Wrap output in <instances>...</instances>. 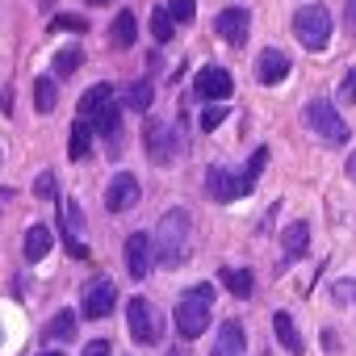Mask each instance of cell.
Returning <instances> with one entry per match:
<instances>
[{
  "instance_id": "obj_1",
  "label": "cell",
  "mask_w": 356,
  "mask_h": 356,
  "mask_svg": "<svg viewBox=\"0 0 356 356\" xmlns=\"http://www.w3.org/2000/svg\"><path fill=\"white\" fill-rule=\"evenodd\" d=\"M189 235H193V218H189V210H168L163 218H159V227H155V264L159 268H181L185 260H189Z\"/></svg>"
},
{
  "instance_id": "obj_2",
  "label": "cell",
  "mask_w": 356,
  "mask_h": 356,
  "mask_svg": "<svg viewBox=\"0 0 356 356\" xmlns=\"http://www.w3.org/2000/svg\"><path fill=\"white\" fill-rule=\"evenodd\" d=\"M293 38L306 47V51H323L331 42V13L323 5H306L293 13Z\"/></svg>"
},
{
  "instance_id": "obj_3",
  "label": "cell",
  "mask_w": 356,
  "mask_h": 356,
  "mask_svg": "<svg viewBox=\"0 0 356 356\" xmlns=\"http://www.w3.org/2000/svg\"><path fill=\"white\" fill-rule=\"evenodd\" d=\"M126 327H130V339H134V343H155V339L163 335V318H159V310H155L147 298H130V306H126Z\"/></svg>"
},
{
  "instance_id": "obj_4",
  "label": "cell",
  "mask_w": 356,
  "mask_h": 356,
  "mask_svg": "<svg viewBox=\"0 0 356 356\" xmlns=\"http://www.w3.org/2000/svg\"><path fill=\"white\" fill-rule=\"evenodd\" d=\"M172 323H176V331H181L185 339L206 335V327L214 323L210 318V302H202L197 293H185L181 302H176V310H172Z\"/></svg>"
},
{
  "instance_id": "obj_5",
  "label": "cell",
  "mask_w": 356,
  "mask_h": 356,
  "mask_svg": "<svg viewBox=\"0 0 356 356\" xmlns=\"http://www.w3.org/2000/svg\"><path fill=\"white\" fill-rule=\"evenodd\" d=\"M147 151H151L155 163H176L181 151H185V138L172 122H151L147 126Z\"/></svg>"
},
{
  "instance_id": "obj_6",
  "label": "cell",
  "mask_w": 356,
  "mask_h": 356,
  "mask_svg": "<svg viewBox=\"0 0 356 356\" xmlns=\"http://www.w3.org/2000/svg\"><path fill=\"white\" fill-rule=\"evenodd\" d=\"M306 122H310V130H314L318 138H327V143H348V122L339 118V109H335L331 101H310V105H306Z\"/></svg>"
},
{
  "instance_id": "obj_7",
  "label": "cell",
  "mask_w": 356,
  "mask_h": 356,
  "mask_svg": "<svg viewBox=\"0 0 356 356\" xmlns=\"http://www.w3.org/2000/svg\"><path fill=\"white\" fill-rule=\"evenodd\" d=\"M118 306V289L109 277H92L84 285V318H105L109 310Z\"/></svg>"
},
{
  "instance_id": "obj_8",
  "label": "cell",
  "mask_w": 356,
  "mask_h": 356,
  "mask_svg": "<svg viewBox=\"0 0 356 356\" xmlns=\"http://www.w3.org/2000/svg\"><path fill=\"white\" fill-rule=\"evenodd\" d=\"M138 193H143L138 176H134V172H118L113 181H109V189H105V206H109L113 214H126V210L138 202Z\"/></svg>"
},
{
  "instance_id": "obj_9",
  "label": "cell",
  "mask_w": 356,
  "mask_h": 356,
  "mask_svg": "<svg viewBox=\"0 0 356 356\" xmlns=\"http://www.w3.org/2000/svg\"><path fill=\"white\" fill-rule=\"evenodd\" d=\"M122 256H126V273H130L134 281H143V277L151 273V264H155V252H151V235H143V231H134V235L126 239V248H122Z\"/></svg>"
},
{
  "instance_id": "obj_10",
  "label": "cell",
  "mask_w": 356,
  "mask_h": 356,
  "mask_svg": "<svg viewBox=\"0 0 356 356\" xmlns=\"http://www.w3.org/2000/svg\"><path fill=\"white\" fill-rule=\"evenodd\" d=\"M193 88H197L202 101H227L235 92V80H231L227 67H202L197 80H193Z\"/></svg>"
},
{
  "instance_id": "obj_11",
  "label": "cell",
  "mask_w": 356,
  "mask_h": 356,
  "mask_svg": "<svg viewBox=\"0 0 356 356\" xmlns=\"http://www.w3.org/2000/svg\"><path fill=\"white\" fill-rule=\"evenodd\" d=\"M214 26H218L222 42H231V47H243V42H248V30H252V13H248V9H222Z\"/></svg>"
},
{
  "instance_id": "obj_12",
  "label": "cell",
  "mask_w": 356,
  "mask_h": 356,
  "mask_svg": "<svg viewBox=\"0 0 356 356\" xmlns=\"http://www.w3.org/2000/svg\"><path fill=\"white\" fill-rule=\"evenodd\" d=\"M248 352V331H243V323H222V331H218V343H214V352L210 356H243Z\"/></svg>"
},
{
  "instance_id": "obj_13",
  "label": "cell",
  "mask_w": 356,
  "mask_h": 356,
  "mask_svg": "<svg viewBox=\"0 0 356 356\" xmlns=\"http://www.w3.org/2000/svg\"><path fill=\"white\" fill-rule=\"evenodd\" d=\"M264 163H268V147H256V151H252V159H248V168H243V172H235V193H239V197H248V193L256 189Z\"/></svg>"
},
{
  "instance_id": "obj_14",
  "label": "cell",
  "mask_w": 356,
  "mask_h": 356,
  "mask_svg": "<svg viewBox=\"0 0 356 356\" xmlns=\"http://www.w3.org/2000/svg\"><path fill=\"white\" fill-rule=\"evenodd\" d=\"M256 76H260V84H281L289 76V55L285 51H264L260 63H256Z\"/></svg>"
},
{
  "instance_id": "obj_15",
  "label": "cell",
  "mask_w": 356,
  "mask_h": 356,
  "mask_svg": "<svg viewBox=\"0 0 356 356\" xmlns=\"http://www.w3.org/2000/svg\"><path fill=\"white\" fill-rule=\"evenodd\" d=\"M273 331H277V339H281V348H285V352H293V356H302V352H306V339H302V331L293 327V318H289L285 310H277V314H273Z\"/></svg>"
},
{
  "instance_id": "obj_16",
  "label": "cell",
  "mask_w": 356,
  "mask_h": 356,
  "mask_svg": "<svg viewBox=\"0 0 356 356\" xmlns=\"http://www.w3.org/2000/svg\"><path fill=\"white\" fill-rule=\"evenodd\" d=\"M206 189H210L214 202H235L239 197L235 193V172H227V168H210L206 172Z\"/></svg>"
},
{
  "instance_id": "obj_17",
  "label": "cell",
  "mask_w": 356,
  "mask_h": 356,
  "mask_svg": "<svg viewBox=\"0 0 356 356\" xmlns=\"http://www.w3.org/2000/svg\"><path fill=\"white\" fill-rule=\"evenodd\" d=\"M109 38H113V47H134V38H138V22H134V13H130V9H122V13L113 17Z\"/></svg>"
},
{
  "instance_id": "obj_18",
  "label": "cell",
  "mask_w": 356,
  "mask_h": 356,
  "mask_svg": "<svg viewBox=\"0 0 356 356\" xmlns=\"http://www.w3.org/2000/svg\"><path fill=\"white\" fill-rule=\"evenodd\" d=\"M42 256H51V231H47L42 222H34V227L26 231V260L38 264Z\"/></svg>"
},
{
  "instance_id": "obj_19",
  "label": "cell",
  "mask_w": 356,
  "mask_h": 356,
  "mask_svg": "<svg viewBox=\"0 0 356 356\" xmlns=\"http://www.w3.org/2000/svg\"><path fill=\"white\" fill-rule=\"evenodd\" d=\"M118 118H122V113H118V105H113V101H105L97 113H88V126H92L97 134L113 138V134H118Z\"/></svg>"
},
{
  "instance_id": "obj_20",
  "label": "cell",
  "mask_w": 356,
  "mask_h": 356,
  "mask_svg": "<svg viewBox=\"0 0 356 356\" xmlns=\"http://www.w3.org/2000/svg\"><path fill=\"white\" fill-rule=\"evenodd\" d=\"M88 147H92V126H88V118H80V122H72L67 159H84V155H88Z\"/></svg>"
},
{
  "instance_id": "obj_21",
  "label": "cell",
  "mask_w": 356,
  "mask_h": 356,
  "mask_svg": "<svg viewBox=\"0 0 356 356\" xmlns=\"http://www.w3.org/2000/svg\"><path fill=\"white\" fill-rule=\"evenodd\" d=\"M306 243H310V227H306V222H289V227H285V235H281L285 256H302V252H306Z\"/></svg>"
},
{
  "instance_id": "obj_22",
  "label": "cell",
  "mask_w": 356,
  "mask_h": 356,
  "mask_svg": "<svg viewBox=\"0 0 356 356\" xmlns=\"http://www.w3.org/2000/svg\"><path fill=\"white\" fill-rule=\"evenodd\" d=\"M222 285H227L235 298H252V289H256V277H252L248 268H222Z\"/></svg>"
},
{
  "instance_id": "obj_23",
  "label": "cell",
  "mask_w": 356,
  "mask_h": 356,
  "mask_svg": "<svg viewBox=\"0 0 356 356\" xmlns=\"http://www.w3.org/2000/svg\"><path fill=\"white\" fill-rule=\"evenodd\" d=\"M55 101H59L55 80H51V76H38V80H34V109H38V113H51Z\"/></svg>"
},
{
  "instance_id": "obj_24",
  "label": "cell",
  "mask_w": 356,
  "mask_h": 356,
  "mask_svg": "<svg viewBox=\"0 0 356 356\" xmlns=\"http://www.w3.org/2000/svg\"><path fill=\"white\" fill-rule=\"evenodd\" d=\"M105 101H113V84H92L84 97H80V118H88V113H97Z\"/></svg>"
},
{
  "instance_id": "obj_25",
  "label": "cell",
  "mask_w": 356,
  "mask_h": 356,
  "mask_svg": "<svg viewBox=\"0 0 356 356\" xmlns=\"http://www.w3.org/2000/svg\"><path fill=\"white\" fill-rule=\"evenodd\" d=\"M151 34H155V42H172V34H176V22H172L168 5H159V9L151 13Z\"/></svg>"
},
{
  "instance_id": "obj_26",
  "label": "cell",
  "mask_w": 356,
  "mask_h": 356,
  "mask_svg": "<svg viewBox=\"0 0 356 356\" xmlns=\"http://www.w3.org/2000/svg\"><path fill=\"white\" fill-rule=\"evenodd\" d=\"M151 101H155V88L147 84V80H138V84H130L126 88V109H151Z\"/></svg>"
},
{
  "instance_id": "obj_27",
  "label": "cell",
  "mask_w": 356,
  "mask_h": 356,
  "mask_svg": "<svg viewBox=\"0 0 356 356\" xmlns=\"http://www.w3.org/2000/svg\"><path fill=\"white\" fill-rule=\"evenodd\" d=\"M76 335V314L72 310H59L51 323H47V339H72Z\"/></svg>"
},
{
  "instance_id": "obj_28",
  "label": "cell",
  "mask_w": 356,
  "mask_h": 356,
  "mask_svg": "<svg viewBox=\"0 0 356 356\" xmlns=\"http://www.w3.org/2000/svg\"><path fill=\"white\" fill-rule=\"evenodd\" d=\"M80 63H84V51H80V47H67V51L55 55V76H72Z\"/></svg>"
},
{
  "instance_id": "obj_29",
  "label": "cell",
  "mask_w": 356,
  "mask_h": 356,
  "mask_svg": "<svg viewBox=\"0 0 356 356\" xmlns=\"http://www.w3.org/2000/svg\"><path fill=\"white\" fill-rule=\"evenodd\" d=\"M51 30H59V34H67V30H72V34H84V30H88V22H84V17H76V13H59V17L51 22Z\"/></svg>"
},
{
  "instance_id": "obj_30",
  "label": "cell",
  "mask_w": 356,
  "mask_h": 356,
  "mask_svg": "<svg viewBox=\"0 0 356 356\" xmlns=\"http://www.w3.org/2000/svg\"><path fill=\"white\" fill-rule=\"evenodd\" d=\"M168 13H172V22H193L197 5L193 0H168Z\"/></svg>"
},
{
  "instance_id": "obj_31",
  "label": "cell",
  "mask_w": 356,
  "mask_h": 356,
  "mask_svg": "<svg viewBox=\"0 0 356 356\" xmlns=\"http://www.w3.org/2000/svg\"><path fill=\"white\" fill-rule=\"evenodd\" d=\"M222 122H227V109H222V105H214V109H202V130H206V134H214Z\"/></svg>"
},
{
  "instance_id": "obj_32",
  "label": "cell",
  "mask_w": 356,
  "mask_h": 356,
  "mask_svg": "<svg viewBox=\"0 0 356 356\" xmlns=\"http://www.w3.org/2000/svg\"><path fill=\"white\" fill-rule=\"evenodd\" d=\"M339 101H348V105H356V67L343 76V84H339Z\"/></svg>"
},
{
  "instance_id": "obj_33",
  "label": "cell",
  "mask_w": 356,
  "mask_h": 356,
  "mask_svg": "<svg viewBox=\"0 0 356 356\" xmlns=\"http://www.w3.org/2000/svg\"><path fill=\"white\" fill-rule=\"evenodd\" d=\"M80 356H113V343H109V339H88Z\"/></svg>"
},
{
  "instance_id": "obj_34",
  "label": "cell",
  "mask_w": 356,
  "mask_h": 356,
  "mask_svg": "<svg viewBox=\"0 0 356 356\" xmlns=\"http://www.w3.org/2000/svg\"><path fill=\"white\" fill-rule=\"evenodd\" d=\"M34 193L38 197H55V172H42L38 181H34Z\"/></svg>"
},
{
  "instance_id": "obj_35",
  "label": "cell",
  "mask_w": 356,
  "mask_h": 356,
  "mask_svg": "<svg viewBox=\"0 0 356 356\" xmlns=\"http://www.w3.org/2000/svg\"><path fill=\"white\" fill-rule=\"evenodd\" d=\"M189 293H197V298H202V302H214V293H218V289H214V285H206V281H202V285H193V289H189Z\"/></svg>"
},
{
  "instance_id": "obj_36",
  "label": "cell",
  "mask_w": 356,
  "mask_h": 356,
  "mask_svg": "<svg viewBox=\"0 0 356 356\" xmlns=\"http://www.w3.org/2000/svg\"><path fill=\"white\" fill-rule=\"evenodd\" d=\"M343 17H348V26L356 30V0H348V9H343Z\"/></svg>"
},
{
  "instance_id": "obj_37",
  "label": "cell",
  "mask_w": 356,
  "mask_h": 356,
  "mask_svg": "<svg viewBox=\"0 0 356 356\" xmlns=\"http://www.w3.org/2000/svg\"><path fill=\"white\" fill-rule=\"evenodd\" d=\"M348 176H352V181H356V151L348 155Z\"/></svg>"
},
{
  "instance_id": "obj_38",
  "label": "cell",
  "mask_w": 356,
  "mask_h": 356,
  "mask_svg": "<svg viewBox=\"0 0 356 356\" xmlns=\"http://www.w3.org/2000/svg\"><path fill=\"white\" fill-rule=\"evenodd\" d=\"M88 5H113V0H88Z\"/></svg>"
},
{
  "instance_id": "obj_39",
  "label": "cell",
  "mask_w": 356,
  "mask_h": 356,
  "mask_svg": "<svg viewBox=\"0 0 356 356\" xmlns=\"http://www.w3.org/2000/svg\"><path fill=\"white\" fill-rule=\"evenodd\" d=\"M38 356H63V352H55V348H51V352H38Z\"/></svg>"
},
{
  "instance_id": "obj_40",
  "label": "cell",
  "mask_w": 356,
  "mask_h": 356,
  "mask_svg": "<svg viewBox=\"0 0 356 356\" xmlns=\"http://www.w3.org/2000/svg\"><path fill=\"white\" fill-rule=\"evenodd\" d=\"M348 289H352V298H356V285H348Z\"/></svg>"
}]
</instances>
